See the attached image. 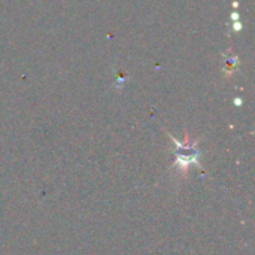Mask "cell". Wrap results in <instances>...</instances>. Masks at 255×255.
I'll return each instance as SVG.
<instances>
[{
    "mask_svg": "<svg viewBox=\"0 0 255 255\" xmlns=\"http://www.w3.org/2000/svg\"><path fill=\"white\" fill-rule=\"evenodd\" d=\"M172 142L176 145L175 154H176V161H175V167L179 169V172L187 173L188 167L191 164H199L200 160V151L197 148V142H190V140H184L179 142L175 137H172Z\"/></svg>",
    "mask_w": 255,
    "mask_h": 255,
    "instance_id": "6da1fadb",
    "label": "cell"
}]
</instances>
